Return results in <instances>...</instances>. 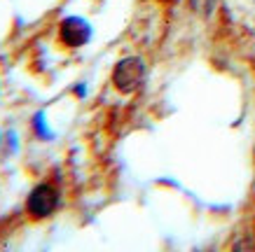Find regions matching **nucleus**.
I'll use <instances>...</instances> for the list:
<instances>
[{
    "label": "nucleus",
    "mask_w": 255,
    "mask_h": 252,
    "mask_svg": "<svg viewBox=\"0 0 255 252\" xmlns=\"http://www.w3.org/2000/svg\"><path fill=\"white\" fill-rule=\"evenodd\" d=\"M143 77H145V63L140 61L138 56H127L113 70V84L122 93L136 91L143 82Z\"/></svg>",
    "instance_id": "obj_1"
},
{
    "label": "nucleus",
    "mask_w": 255,
    "mask_h": 252,
    "mask_svg": "<svg viewBox=\"0 0 255 252\" xmlns=\"http://www.w3.org/2000/svg\"><path fill=\"white\" fill-rule=\"evenodd\" d=\"M56 206H59V191L47 182L38 184L28 194V201H26V210L33 217H49L56 210Z\"/></svg>",
    "instance_id": "obj_2"
},
{
    "label": "nucleus",
    "mask_w": 255,
    "mask_h": 252,
    "mask_svg": "<svg viewBox=\"0 0 255 252\" xmlns=\"http://www.w3.org/2000/svg\"><path fill=\"white\" fill-rule=\"evenodd\" d=\"M59 35H61V42L66 47H82L92 38V28L80 16H66L59 26Z\"/></svg>",
    "instance_id": "obj_3"
}]
</instances>
